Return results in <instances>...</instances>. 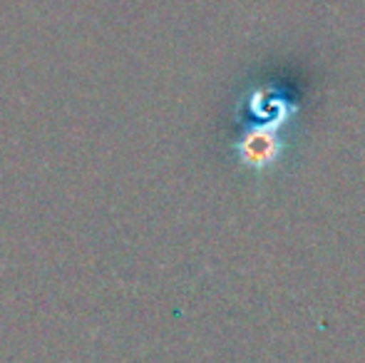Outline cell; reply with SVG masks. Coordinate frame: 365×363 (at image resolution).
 <instances>
[{
  "label": "cell",
  "instance_id": "6da1fadb",
  "mask_svg": "<svg viewBox=\"0 0 365 363\" xmlns=\"http://www.w3.org/2000/svg\"><path fill=\"white\" fill-rule=\"evenodd\" d=\"M286 125L289 122H249L231 145L239 165L256 175L276 170L286 152Z\"/></svg>",
  "mask_w": 365,
  "mask_h": 363
}]
</instances>
